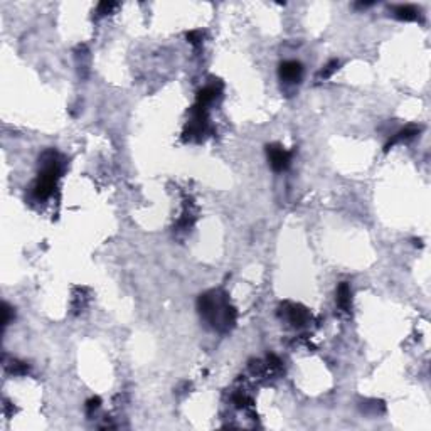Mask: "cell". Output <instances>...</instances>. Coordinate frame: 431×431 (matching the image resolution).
<instances>
[{
	"mask_svg": "<svg viewBox=\"0 0 431 431\" xmlns=\"http://www.w3.org/2000/svg\"><path fill=\"white\" fill-rule=\"evenodd\" d=\"M419 133V126H406V128H402V130H399L396 133V135H393L389 138V142L384 145V152H389L391 148L394 147L396 143H401V142H408V140H411L414 138Z\"/></svg>",
	"mask_w": 431,
	"mask_h": 431,
	"instance_id": "5b68a950",
	"label": "cell"
},
{
	"mask_svg": "<svg viewBox=\"0 0 431 431\" xmlns=\"http://www.w3.org/2000/svg\"><path fill=\"white\" fill-rule=\"evenodd\" d=\"M301 74H303V68L298 61H285V63L280 66V78L285 83H300Z\"/></svg>",
	"mask_w": 431,
	"mask_h": 431,
	"instance_id": "3957f363",
	"label": "cell"
},
{
	"mask_svg": "<svg viewBox=\"0 0 431 431\" xmlns=\"http://www.w3.org/2000/svg\"><path fill=\"white\" fill-rule=\"evenodd\" d=\"M393 14H394L396 19L406 20V22L419 19V10L416 7H413V5H396V7L393 9Z\"/></svg>",
	"mask_w": 431,
	"mask_h": 431,
	"instance_id": "8992f818",
	"label": "cell"
},
{
	"mask_svg": "<svg viewBox=\"0 0 431 431\" xmlns=\"http://www.w3.org/2000/svg\"><path fill=\"white\" fill-rule=\"evenodd\" d=\"M337 305L342 312L350 310V287L345 282L340 283L337 288Z\"/></svg>",
	"mask_w": 431,
	"mask_h": 431,
	"instance_id": "52a82bcc",
	"label": "cell"
},
{
	"mask_svg": "<svg viewBox=\"0 0 431 431\" xmlns=\"http://www.w3.org/2000/svg\"><path fill=\"white\" fill-rule=\"evenodd\" d=\"M339 64H340L339 59H330L328 63L325 64V68L320 71V78H322V80H328V78L339 69Z\"/></svg>",
	"mask_w": 431,
	"mask_h": 431,
	"instance_id": "9c48e42d",
	"label": "cell"
},
{
	"mask_svg": "<svg viewBox=\"0 0 431 431\" xmlns=\"http://www.w3.org/2000/svg\"><path fill=\"white\" fill-rule=\"evenodd\" d=\"M217 93H219V91H217L214 86H206V88H202V89H200V91L197 93V105L204 106V108H206V105H209L212 99H216Z\"/></svg>",
	"mask_w": 431,
	"mask_h": 431,
	"instance_id": "ba28073f",
	"label": "cell"
},
{
	"mask_svg": "<svg viewBox=\"0 0 431 431\" xmlns=\"http://www.w3.org/2000/svg\"><path fill=\"white\" fill-rule=\"evenodd\" d=\"M2 313H4L2 325H4V327H7L9 323H10V320H12V318H14V312H12V309H10V307H9L7 303H4V310H2Z\"/></svg>",
	"mask_w": 431,
	"mask_h": 431,
	"instance_id": "8fae6325",
	"label": "cell"
},
{
	"mask_svg": "<svg viewBox=\"0 0 431 431\" xmlns=\"http://www.w3.org/2000/svg\"><path fill=\"white\" fill-rule=\"evenodd\" d=\"M187 41L190 44H194V46H199V44L202 42V32H200V31L187 32Z\"/></svg>",
	"mask_w": 431,
	"mask_h": 431,
	"instance_id": "30bf717a",
	"label": "cell"
},
{
	"mask_svg": "<svg viewBox=\"0 0 431 431\" xmlns=\"http://www.w3.org/2000/svg\"><path fill=\"white\" fill-rule=\"evenodd\" d=\"M199 313L212 328L219 332H227L236 323V310L227 303L222 292H207L197 300Z\"/></svg>",
	"mask_w": 431,
	"mask_h": 431,
	"instance_id": "6da1fadb",
	"label": "cell"
},
{
	"mask_svg": "<svg viewBox=\"0 0 431 431\" xmlns=\"http://www.w3.org/2000/svg\"><path fill=\"white\" fill-rule=\"evenodd\" d=\"M10 372H14V374H26L27 372V366H26L24 362L14 361L12 366H10Z\"/></svg>",
	"mask_w": 431,
	"mask_h": 431,
	"instance_id": "4fadbf2b",
	"label": "cell"
},
{
	"mask_svg": "<svg viewBox=\"0 0 431 431\" xmlns=\"http://www.w3.org/2000/svg\"><path fill=\"white\" fill-rule=\"evenodd\" d=\"M115 7H116L115 2H102V4L98 5V14L99 15H106V14H110Z\"/></svg>",
	"mask_w": 431,
	"mask_h": 431,
	"instance_id": "7c38bea8",
	"label": "cell"
},
{
	"mask_svg": "<svg viewBox=\"0 0 431 431\" xmlns=\"http://www.w3.org/2000/svg\"><path fill=\"white\" fill-rule=\"evenodd\" d=\"M268 159H270V165L275 172H283L288 169L290 165V152H287L280 145H268L266 147Z\"/></svg>",
	"mask_w": 431,
	"mask_h": 431,
	"instance_id": "7a4b0ae2",
	"label": "cell"
},
{
	"mask_svg": "<svg viewBox=\"0 0 431 431\" xmlns=\"http://www.w3.org/2000/svg\"><path fill=\"white\" fill-rule=\"evenodd\" d=\"M285 309H287V317L292 325L295 327H301L305 325L307 320H309V312L307 309L300 305H293V303H287L285 305Z\"/></svg>",
	"mask_w": 431,
	"mask_h": 431,
	"instance_id": "277c9868",
	"label": "cell"
},
{
	"mask_svg": "<svg viewBox=\"0 0 431 431\" xmlns=\"http://www.w3.org/2000/svg\"><path fill=\"white\" fill-rule=\"evenodd\" d=\"M99 404H102L99 397H91V399L86 402V411H88V414H91L93 411H96L98 408H99Z\"/></svg>",
	"mask_w": 431,
	"mask_h": 431,
	"instance_id": "5bb4252c",
	"label": "cell"
}]
</instances>
